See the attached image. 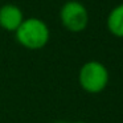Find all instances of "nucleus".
<instances>
[{
  "instance_id": "1",
  "label": "nucleus",
  "mask_w": 123,
  "mask_h": 123,
  "mask_svg": "<svg viewBox=\"0 0 123 123\" xmlns=\"http://www.w3.org/2000/svg\"><path fill=\"white\" fill-rule=\"evenodd\" d=\"M17 43L25 49L38 50L43 49L50 38V31L44 20L38 17H28L24 19L17 31L15 32Z\"/></svg>"
},
{
  "instance_id": "2",
  "label": "nucleus",
  "mask_w": 123,
  "mask_h": 123,
  "mask_svg": "<svg viewBox=\"0 0 123 123\" xmlns=\"http://www.w3.org/2000/svg\"><path fill=\"white\" fill-rule=\"evenodd\" d=\"M110 74L102 62L91 60L82 65L78 73L80 86L89 94H99L107 87Z\"/></svg>"
},
{
  "instance_id": "3",
  "label": "nucleus",
  "mask_w": 123,
  "mask_h": 123,
  "mask_svg": "<svg viewBox=\"0 0 123 123\" xmlns=\"http://www.w3.org/2000/svg\"><path fill=\"white\" fill-rule=\"evenodd\" d=\"M60 20L66 31L73 33H80L85 31L89 24L87 8L81 1L69 0L61 7Z\"/></svg>"
},
{
  "instance_id": "4",
  "label": "nucleus",
  "mask_w": 123,
  "mask_h": 123,
  "mask_svg": "<svg viewBox=\"0 0 123 123\" xmlns=\"http://www.w3.org/2000/svg\"><path fill=\"white\" fill-rule=\"evenodd\" d=\"M24 13L15 4H4L0 7V28L7 32H16L24 21Z\"/></svg>"
},
{
  "instance_id": "5",
  "label": "nucleus",
  "mask_w": 123,
  "mask_h": 123,
  "mask_svg": "<svg viewBox=\"0 0 123 123\" xmlns=\"http://www.w3.org/2000/svg\"><path fill=\"white\" fill-rule=\"evenodd\" d=\"M109 32L115 37L123 38V3L110 11L106 20Z\"/></svg>"
},
{
  "instance_id": "6",
  "label": "nucleus",
  "mask_w": 123,
  "mask_h": 123,
  "mask_svg": "<svg viewBox=\"0 0 123 123\" xmlns=\"http://www.w3.org/2000/svg\"><path fill=\"white\" fill-rule=\"evenodd\" d=\"M72 123H87V122H81L80 120V122H72Z\"/></svg>"
}]
</instances>
